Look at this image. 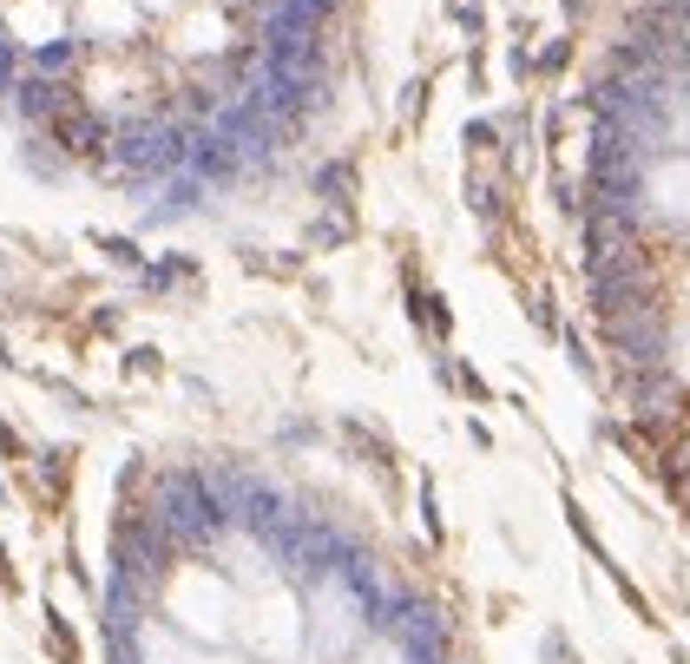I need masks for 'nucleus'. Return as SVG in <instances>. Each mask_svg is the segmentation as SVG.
<instances>
[{"label":"nucleus","instance_id":"f03ea898","mask_svg":"<svg viewBox=\"0 0 690 664\" xmlns=\"http://www.w3.org/2000/svg\"><path fill=\"white\" fill-rule=\"evenodd\" d=\"M46 125H53V139L66 145V152H79V158H99V152L112 145V139H106V125H99V119H86V112H79L73 99H66V106H60Z\"/></svg>","mask_w":690,"mask_h":664},{"label":"nucleus","instance_id":"f257e3e1","mask_svg":"<svg viewBox=\"0 0 690 664\" xmlns=\"http://www.w3.org/2000/svg\"><path fill=\"white\" fill-rule=\"evenodd\" d=\"M119 158L139 164V172H164V164H178V139L158 125H132V132H119Z\"/></svg>","mask_w":690,"mask_h":664}]
</instances>
